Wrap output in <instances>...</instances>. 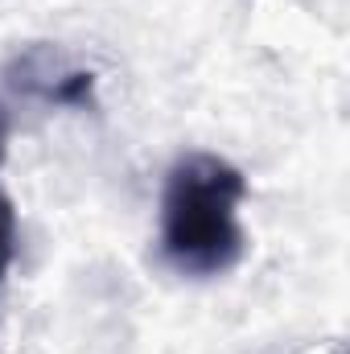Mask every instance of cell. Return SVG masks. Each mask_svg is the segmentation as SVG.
Returning a JSON list of instances; mask_svg holds the SVG:
<instances>
[{
  "label": "cell",
  "instance_id": "obj_1",
  "mask_svg": "<svg viewBox=\"0 0 350 354\" xmlns=\"http://www.w3.org/2000/svg\"><path fill=\"white\" fill-rule=\"evenodd\" d=\"M248 198L243 174L214 157H181L161 194V252L185 276H219L243 256L239 206Z\"/></svg>",
  "mask_w": 350,
  "mask_h": 354
},
{
  "label": "cell",
  "instance_id": "obj_2",
  "mask_svg": "<svg viewBox=\"0 0 350 354\" xmlns=\"http://www.w3.org/2000/svg\"><path fill=\"white\" fill-rule=\"evenodd\" d=\"M12 252H17V214H12V202L0 194V276L12 264Z\"/></svg>",
  "mask_w": 350,
  "mask_h": 354
},
{
  "label": "cell",
  "instance_id": "obj_3",
  "mask_svg": "<svg viewBox=\"0 0 350 354\" xmlns=\"http://www.w3.org/2000/svg\"><path fill=\"white\" fill-rule=\"evenodd\" d=\"M4 149H8V111L0 103V161H4Z\"/></svg>",
  "mask_w": 350,
  "mask_h": 354
}]
</instances>
